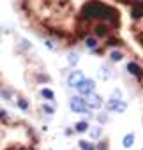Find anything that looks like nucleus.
Segmentation results:
<instances>
[{"instance_id":"f257e3e1","label":"nucleus","mask_w":143,"mask_h":150,"mask_svg":"<svg viewBox=\"0 0 143 150\" xmlns=\"http://www.w3.org/2000/svg\"><path fill=\"white\" fill-rule=\"evenodd\" d=\"M94 20H101L106 25H118V11L104 2H99V0H90L81 7L78 21L90 23Z\"/></svg>"},{"instance_id":"f03ea898","label":"nucleus","mask_w":143,"mask_h":150,"mask_svg":"<svg viewBox=\"0 0 143 150\" xmlns=\"http://www.w3.org/2000/svg\"><path fill=\"white\" fill-rule=\"evenodd\" d=\"M69 108L73 110L74 113H81V115H87L88 113V106L85 103V99L81 96H74V97H71L69 101Z\"/></svg>"},{"instance_id":"7ed1b4c3","label":"nucleus","mask_w":143,"mask_h":150,"mask_svg":"<svg viewBox=\"0 0 143 150\" xmlns=\"http://www.w3.org/2000/svg\"><path fill=\"white\" fill-rule=\"evenodd\" d=\"M94 90H96V81L94 80H83L81 83H80V87H78V92H80V96H90V94H94Z\"/></svg>"},{"instance_id":"20e7f679","label":"nucleus","mask_w":143,"mask_h":150,"mask_svg":"<svg viewBox=\"0 0 143 150\" xmlns=\"http://www.w3.org/2000/svg\"><path fill=\"white\" fill-rule=\"evenodd\" d=\"M85 103H87L88 110H99V108L103 106V97L94 92V94H90V96L85 97Z\"/></svg>"},{"instance_id":"39448f33","label":"nucleus","mask_w":143,"mask_h":150,"mask_svg":"<svg viewBox=\"0 0 143 150\" xmlns=\"http://www.w3.org/2000/svg\"><path fill=\"white\" fill-rule=\"evenodd\" d=\"M85 80V74L81 72V71H73V72H71L69 74V76H67V83H69V87H80V83Z\"/></svg>"},{"instance_id":"423d86ee","label":"nucleus","mask_w":143,"mask_h":150,"mask_svg":"<svg viewBox=\"0 0 143 150\" xmlns=\"http://www.w3.org/2000/svg\"><path fill=\"white\" fill-rule=\"evenodd\" d=\"M106 108L110 110V111H117V113H124L125 110H127V104L124 103V101H108V104H106Z\"/></svg>"},{"instance_id":"0eeeda50","label":"nucleus","mask_w":143,"mask_h":150,"mask_svg":"<svg viewBox=\"0 0 143 150\" xmlns=\"http://www.w3.org/2000/svg\"><path fill=\"white\" fill-rule=\"evenodd\" d=\"M92 30H94V35L96 37H108L110 35V27L106 23H97Z\"/></svg>"},{"instance_id":"6e6552de","label":"nucleus","mask_w":143,"mask_h":150,"mask_svg":"<svg viewBox=\"0 0 143 150\" xmlns=\"http://www.w3.org/2000/svg\"><path fill=\"white\" fill-rule=\"evenodd\" d=\"M131 16L134 20L143 18V0H141V2H132V6H131Z\"/></svg>"},{"instance_id":"1a4fd4ad","label":"nucleus","mask_w":143,"mask_h":150,"mask_svg":"<svg viewBox=\"0 0 143 150\" xmlns=\"http://www.w3.org/2000/svg\"><path fill=\"white\" fill-rule=\"evenodd\" d=\"M127 71H129V74H132V76H136V78H141L143 76V69L136 62H129L127 64Z\"/></svg>"},{"instance_id":"9d476101","label":"nucleus","mask_w":143,"mask_h":150,"mask_svg":"<svg viewBox=\"0 0 143 150\" xmlns=\"http://www.w3.org/2000/svg\"><path fill=\"white\" fill-rule=\"evenodd\" d=\"M134 132H127L125 136H124V139H122V145L125 146V148H131L132 145H134Z\"/></svg>"},{"instance_id":"9b49d317","label":"nucleus","mask_w":143,"mask_h":150,"mask_svg":"<svg viewBox=\"0 0 143 150\" xmlns=\"http://www.w3.org/2000/svg\"><path fill=\"white\" fill-rule=\"evenodd\" d=\"M78 146H80L81 150H96V148H97V145H94V143L88 141V139H80V141H78Z\"/></svg>"},{"instance_id":"f8f14e48","label":"nucleus","mask_w":143,"mask_h":150,"mask_svg":"<svg viewBox=\"0 0 143 150\" xmlns=\"http://www.w3.org/2000/svg\"><path fill=\"white\" fill-rule=\"evenodd\" d=\"M88 129H90V124H88L87 120L76 122V125H74V131H76V132H87Z\"/></svg>"},{"instance_id":"ddd939ff","label":"nucleus","mask_w":143,"mask_h":150,"mask_svg":"<svg viewBox=\"0 0 143 150\" xmlns=\"http://www.w3.org/2000/svg\"><path fill=\"white\" fill-rule=\"evenodd\" d=\"M85 46L88 50H97V46H99L97 37H85Z\"/></svg>"},{"instance_id":"4468645a","label":"nucleus","mask_w":143,"mask_h":150,"mask_svg":"<svg viewBox=\"0 0 143 150\" xmlns=\"http://www.w3.org/2000/svg\"><path fill=\"white\" fill-rule=\"evenodd\" d=\"M41 96H42L46 101H55V92H53L51 88H46V87H44V88L41 90Z\"/></svg>"},{"instance_id":"2eb2a0df","label":"nucleus","mask_w":143,"mask_h":150,"mask_svg":"<svg viewBox=\"0 0 143 150\" xmlns=\"http://www.w3.org/2000/svg\"><path fill=\"white\" fill-rule=\"evenodd\" d=\"M110 58H111V62H120V60L124 58L122 50H113V51L110 53Z\"/></svg>"},{"instance_id":"dca6fc26","label":"nucleus","mask_w":143,"mask_h":150,"mask_svg":"<svg viewBox=\"0 0 143 150\" xmlns=\"http://www.w3.org/2000/svg\"><path fill=\"white\" fill-rule=\"evenodd\" d=\"M67 62H69V65H71V67H74V65L80 62V55H76V53H71V55L67 57Z\"/></svg>"},{"instance_id":"f3484780","label":"nucleus","mask_w":143,"mask_h":150,"mask_svg":"<svg viewBox=\"0 0 143 150\" xmlns=\"http://www.w3.org/2000/svg\"><path fill=\"white\" fill-rule=\"evenodd\" d=\"M88 136H90L92 139H97V138L101 136V127H90V129H88Z\"/></svg>"},{"instance_id":"a211bd4d","label":"nucleus","mask_w":143,"mask_h":150,"mask_svg":"<svg viewBox=\"0 0 143 150\" xmlns=\"http://www.w3.org/2000/svg\"><path fill=\"white\" fill-rule=\"evenodd\" d=\"M18 108L23 110V111H27L28 110V101L27 99H18Z\"/></svg>"},{"instance_id":"6ab92c4d","label":"nucleus","mask_w":143,"mask_h":150,"mask_svg":"<svg viewBox=\"0 0 143 150\" xmlns=\"http://www.w3.org/2000/svg\"><path fill=\"white\" fill-rule=\"evenodd\" d=\"M0 94H2V97H6L7 101H11V97H13V90H9V88H2Z\"/></svg>"},{"instance_id":"aec40b11","label":"nucleus","mask_w":143,"mask_h":150,"mask_svg":"<svg viewBox=\"0 0 143 150\" xmlns=\"http://www.w3.org/2000/svg\"><path fill=\"white\" fill-rule=\"evenodd\" d=\"M42 110H44V113H46V115H53V113H55V108H53V106H50V104H46V103L42 104Z\"/></svg>"},{"instance_id":"412c9836","label":"nucleus","mask_w":143,"mask_h":150,"mask_svg":"<svg viewBox=\"0 0 143 150\" xmlns=\"http://www.w3.org/2000/svg\"><path fill=\"white\" fill-rule=\"evenodd\" d=\"M108 120H110V117H108L106 113H101V115H97V122H99V124H106Z\"/></svg>"},{"instance_id":"4be33fe9","label":"nucleus","mask_w":143,"mask_h":150,"mask_svg":"<svg viewBox=\"0 0 143 150\" xmlns=\"http://www.w3.org/2000/svg\"><path fill=\"white\" fill-rule=\"evenodd\" d=\"M97 150H110L108 141H101V143H97Z\"/></svg>"},{"instance_id":"5701e85b","label":"nucleus","mask_w":143,"mask_h":150,"mask_svg":"<svg viewBox=\"0 0 143 150\" xmlns=\"http://www.w3.org/2000/svg\"><path fill=\"white\" fill-rule=\"evenodd\" d=\"M99 74H101V78H108V76H110V71L104 67V69H101V72H99Z\"/></svg>"},{"instance_id":"b1692460","label":"nucleus","mask_w":143,"mask_h":150,"mask_svg":"<svg viewBox=\"0 0 143 150\" xmlns=\"http://www.w3.org/2000/svg\"><path fill=\"white\" fill-rule=\"evenodd\" d=\"M7 118V111H0V120H6Z\"/></svg>"},{"instance_id":"393cba45","label":"nucleus","mask_w":143,"mask_h":150,"mask_svg":"<svg viewBox=\"0 0 143 150\" xmlns=\"http://www.w3.org/2000/svg\"><path fill=\"white\" fill-rule=\"evenodd\" d=\"M18 150H27V148H23V146H20V148H18Z\"/></svg>"},{"instance_id":"a878e982","label":"nucleus","mask_w":143,"mask_h":150,"mask_svg":"<svg viewBox=\"0 0 143 150\" xmlns=\"http://www.w3.org/2000/svg\"><path fill=\"white\" fill-rule=\"evenodd\" d=\"M132 2H141V0H132Z\"/></svg>"},{"instance_id":"bb28decb","label":"nucleus","mask_w":143,"mask_h":150,"mask_svg":"<svg viewBox=\"0 0 143 150\" xmlns=\"http://www.w3.org/2000/svg\"><path fill=\"white\" fill-rule=\"evenodd\" d=\"M0 34H2V30H0Z\"/></svg>"},{"instance_id":"cd10ccee","label":"nucleus","mask_w":143,"mask_h":150,"mask_svg":"<svg viewBox=\"0 0 143 150\" xmlns=\"http://www.w3.org/2000/svg\"><path fill=\"white\" fill-rule=\"evenodd\" d=\"M141 150H143V148H141Z\"/></svg>"}]
</instances>
